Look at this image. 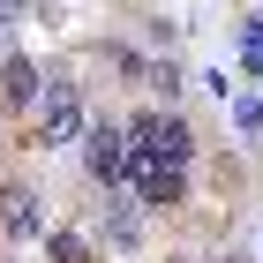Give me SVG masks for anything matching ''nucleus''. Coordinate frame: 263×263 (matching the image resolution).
Listing matches in <instances>:
<instances>
[{"label": "nucleus", "instance_id": "f257e3e1", "mask_svg": "<svg viewBox=\"0 0 263 263\" xmlns=\"http://www.w3.org/2000/svg\"><path fill=\"white\" fill-rule=\"evenodd\" d=\"M90 136V98H83L76 76H45V98L38 113H30V143L38 151H53V143H83Z\"/></svg>", "mask_w": 263, "mask_h": 263}, {"label": "nucleus", "instance_id": "f03ea898", "mask_svg": "<svg viewBox=\"0 0 263 263\" xmlns=\"http://www.w3.org/2000/svg\"><path fill=\"white\" fill-rule=\"evenodd\" d=\"M128 143H136V158H151V165H188L196 158V136H188V121L173 105L136 113V121H128Z\"/></svg>", "mask_w": 263, "mask_h": 263}, {"label": "nucleus", "instance_id": "7ed1b4c3", "mask_svg": "<svg viewBox=\"0 0 263 263\" xmlns=\"http://www.w3.org/2000/svg\"><path fill=\"white\" fill-rule=\"evenodd\" d=\"M128 165H136V143H128V121H90V136H83V173L98 188H121Z\"/></svg>", "mask_w": 263, "mask_h": 263}, {"label": "nucleus", "instance_id": "20e7f679", "mask_svg": "<svg viewBox=\"0 0 263 263\" xmlns=\"http://www.w3.org/2000/svg\"><path fill=\"white\" fill-rule=\"evenodd\" d=\"M128 181H136L143 211H181V196H188V165H151V158H136V165H128Z\"/></svg>", "mask_w": 263, "mask_h": 263}, {"label": "nucleus", "instance_id": "39448f33", "mask_svg": "<svg viewBox=\"0 0 263 263\" xmlns=\"http://www.w3.org/2000/svg\"><path fill=\"white\" fill-rule=\"evenodd\" d=\"M38 98H45V76H38V61L8 53V61H0V105H8V113H38Z\"/></svg>", "mask_w": 263, "mask_h": 263}, {"label": "nucleus", "instance_id": "423d86ee", "mask_svg": "<svg viewBox=\"0 0 263 263\" xmlns=\"http://www.w3.org/2000/svg\"><path fill=\"white\" fill-rule=\"evenodd\" d=\"M143 196H105V211H98V233H105V248H136V233H143Z\"/></svg>", "mask_w": 263, "mask_h": 263}, {"label": "nucleus", "instance_id": "0eeeda50", "mask_svg": "<svg viewBox=\"0 0 263 263\" xmlns=\"http://www.w3.org/2000/svg\"><path fill=\"white\" fill-rule=\"evenodd\" d=\"M0 233H8V241H30V233H38V196L23 181L0 188Z\"/></svg>", "mask_w": 263, "mask_h": 263}, {"label": "nucleus", "instance_id": "6e6552de", "mask_svg": "<svg viewBox=\"0 0 263 263\" xmlns=\"http://www.w3.org/2000/svg\"><path fill=\"white\" fill-rule=\"evenodd\" d=\"M241 61H248V76L263 83V8H256V15L241 23Z\"/></svg>", "mask_w": 263, "mask_h": 263}, {"label": "nucleus", "instance_id": "1a4fd4ad", "mask_svg": "<svg viewBox=\"0 0 263 263\" xmlns=\"http://www.w3.org/2000/svg\"><path fill=\"white\" fill-rule=\"evenodd\" d=\"M45 256H53V263H90V241H83V233H53Z\"/></svg>", "mask_w": 263, "mask_h": 263}, {"label": "nucleus", "instance_id": "9d476101", "mask_svg": "<svg viewBox=\"0 0 263 263\" xmlns=\"http://www.w3.org/2000/svg\"><path fill=\"white\" fill-rule=\"evenodd\" d=\"M151 90H158V105H173V98H181V68H173V61H151Z\"/></svg>", "mask_w": 263, "mask_h": 263}, {"label": "nucleus", "instance_id": "9b49d317", "mask_svg": "<svg viewBox=\"0 0 263 263\" xmlns=\"http://www.w3.org/2000/svg\"><path fill=\"white\" fill-rule=\"evenodd\" d=\"M23 8H30V0H0V30H8V23H23Z\"/></svg>", "mask_w": 263, "mask_h": 263}, {"label": "nucleus", "instance_id": "f8f14e48", "mask_svg": "<svg viewBox=\"0 0 263 263\" xmlns=\"http://www.w3.org/2000/svg\"><path fill=\"white\" fill-rule=\"evenodd\" d=\"M218 263H248V256H218Z\"/></svg>", "mask_w": 263, "mask_h": 263}]
</instances>
